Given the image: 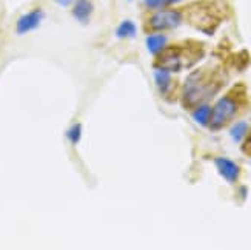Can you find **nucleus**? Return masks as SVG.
I'll use <instances>...</instances> for the list:
<instances>
[{
  "label": "nucleus",
  "instance_id": "dca6fc26",
  "mask_svg": "<svg viewBox=\"0 0 251 250\" xmlns=\"http://www.w3.org/2000/svg\"><path fill=\"white\" fill-rule=\"evenodd\" d=\"M56 2H57L60 6H70V5L74 2V0H56Z\"/></svg>",
  "mask_w": 251,
  "mask_h": 250
},
{
  "label": "nucleus",
  "instance_id": "6e6552de",
  "mask_svg": "<svg viewBox=\"0 0 251 250\" xmlns=\"http://www.w3.org/2000/svg\"><path fill=\"white\" fill-rule=\"evenodd\" d=\"M154 82H156V86H157L159 93L163 97L171 93L174 81L171 78V73L170 71L162 70V68H154Z\"/></svg>",
  "mask_w": 251,
  "mask_h": 250
},
{
  "label": "nucleus",
  "instance_id": "f03ea898",
  "mask_svg": "<svg viewBox=\"0 0 251 250\" xmlns=\"http://www.w3.org/2000/svg\"><path fill=\"white\" fill-rule=\"evenodd\" d=\"M203 50L201 47H185L176 43L173 47H165L159 54H156L154 68H162L170 73H179L187 70L201 60Z\"/></svg>",
  "mask_w": 251,
  "mask_h": 250
},
{
  "label": "nucleus",
  "instance_id": "f257e3e1",
  "mask_svg": "<svg viewBox=\"0 0 251 250\" xmlns=\"http://www.w3.org/2000/svg\"><path fill=\"white\" fill-rule=\"evenodd\" d=\"M224 85V78L217 71H210L208 68H199L193 71L183 83L182 104L185 108H194L219 91Z\"/></svg>",
  "mask_w": 251,
  "mask_h": 250
},
{
  "label": "nucleus",
  "instance_id": "f8f14e48",
  "mask_svg": "<svg viewBox=\"0 0 251 250\" xmlns=\"http://www.w3.org/2000/svg\"><path fill=\"white\" fill-rule=\"evenodd\" d=\"M247 135H248V124L245 121H239L230 128V136L234 142H241Z\"/></svg>",
  "mask_w": 251,
  "mask_h": 250
},
{
  "label": "nucleus",
  "instance_id": "1a4fd4ad",
  "mask_svg": "<svg viewBox=\"0 0 251 250\" xmlns=\"http://www.w3.org/2000/svg\"><path fill=\"white\" fill-rule=\"evenodd\" d=\"M167 43H168L167 36L160 34V32H151V34L147 37V48L152 56L159 54L163 48L167 47Z\"/></svg>",
  "mask_w": 251,
  "mask_h": 250
},
{
  "label": "nucleus",
  "instance_id": "2eb2a0df",
  "mask_svg": "<svg viewBox=\"0 0 251 250\" xmlns=\"http://www.w3.org/2000/svg\"><path fill=\"white\" fill-rule=\"evenodd\" d=\"M245 142L242 145V150H244V153L247 155H251V132H248V135L245 136Z\"/></svg>",
  "mask_w": 251,
  "mask_h": 250
},
{
  "label": "nucleus",
  "instance_id": "39448f33",
  "mask_svg": "<svg viewBox=\"0 0 251 250\" xmlns=\"http://www.w3.org/2000/svg\"><path fill=\"white\" fill-rule=\"evenodd\" d=\"M43 17H45V13H43V9L40 8H34L28 11V13L22 14L16 22V32L19 36H24L31 31L37 29L39 25L42 24Z\"/></svg>",
  "mask_w": 251,
  "mask_h": 250
},
{
  "label": "nucleus",
  "instance_id": "423d86ee",
  "mask_svg": "<svg viewBox=\"0 0 251 250\" xmlns=\"http://www.w3.org/2000/svg\"><path fill=\"white\" fill-rule=\"evenodd\" d=\"M214 166L217 171H219V175L228 184L237 182L239 176H241V167H239L233 159H228L225 156H217L214 158Z\"/></svg>",
  "mask_w": 251,
  "mask_h": 250
},
{
  "label": "nucleus",
  "instance_id": "ddd939ff",
  "mask_svg": "<svg viewBox=\"0 0 251 250\" xmlns=\"http://www.w3.org/2000/svg\"><path fill=\"white\" fill-rule=\"evenodd\" d=\"M67 138L73 145H77L79 140L82 139V125L80 124H73L68 132H67Z\"/></svg>",
  "mask_w": 251,
  "mask_h": 250
},
{
  "label": "nucleus",
  "instance_id": "f3484780",
  "mask_svg": "<svg viewBox=\"0 0 251 250\" xmlns=\"http://www.w3.org/2000/svg\"><path fill=\"white\" fill-rule=\"evenodd\" d=\"M128 2H131V0H128Z\"/></svg>",
  "mask_w": 251,
  "mask_h": 250
},
{
  "label": "nucleus",
  "instance_id": "9d476101",
  "mask_svg": "<svg viewBox=\"0 0 251 250\" xmlns=\"http://www.w3.org/2000/svg\"><path fill=\"white\" fill-rule=\"evenodd\" d=\"M211 108L206 102L198 105V107H194L193 108V119L196 122H198L199 125L202 127H208V122H210V117H211Z\"/></svg>",
  "mask_w": 251,
  "mask_h": 250
},
{
  "label": "nucleus",
  "instance_id": "a211bd4d",
  "mask_svg": "<svg viewBox=\"0 0 251 250\" xmlns=\"http://www.w3.org/2000/svg\"><path fill=\"white\" fill-rule=\"evenodd\" d=\"M144 2H147V0H144Z\"/></svg>",
  "mask_w": 251,
  "mask_h": 250
},
{
  "label": "nucleus",
  "instance_id": "7ed1b4c3",
  "mask_svg": "<svg viewBox=\"0 0 251 250\" xmlns=\"http://www.w3.org/2000/svg\"><path fill=\"white\" fill-rule=\"evenodd\" d=\"M245 105V90L242 85H237L234 88L222 96L216 105L211 108V117L208 127L211 132H217L226 127L241 111V108Z\"/></svg>",
  "mask_w": 251,
  "mask_h": 250
},
{
  "label": "nucleus",
  "instance_id": "9b49d317",
  "mask_svg": "<svg viewBox=\"0 0 251 250\" xmlns=\"http://www.w3.org/2000/svg\"><path fill=\"white\" fill-rule=\"evenodd\" d=\"M137 34V27L133 20H122L116 28V36L119 39H133Z\"/></svg>",
  "mask_w": 251,
  "mask_h": 250
},
{
  "label": "nucleus",
  "instance_id": "20e7f679",
  "mask_svg": "<svg viewBox=\"0 0 251 250\" xmlns=\"http://www.w3.org/2000/svg\"><path fill=\"white\" fill-rule=\"evenodd\" d=\"M183 22L182 11L174 8H160L154 9V13L150 14L145 20V29L148 32H162L176 29Z\"/></svg>",
  "mask_w": 251,
  "mask_h": 250
},
{
  "label": "nucleus",
  "instance_id": "4468645a",
  "mask_svg": "<svg viewBox=\"0 0 251 250\" xmlns=\"http://www.w3.org/2000/svg\"><path fill=\"white\" fill-rule=\"evenodd\" d=\"M182 0H147L145 5L148 9H160V8H168L176 3H180Z\"/></svg>",
  "mask_w": 251,
  "mask_h": 250
},
{
  "label": "nucleus",
  "instance_id": "0eeeda50",
  "mask_svg": "<svg viewBox=\"0 0 251 250\" xmlns=\"http://www.w3.org/2000/svg\"><path fill=\"white\" fill-rule=\"evenodd\" d=\"M94 11V5L91 0H74L73 5V17L80 24H88Z\"/></svg>",
  "mask_w": 251,
  "mask_h": 250
}]
</instances>
